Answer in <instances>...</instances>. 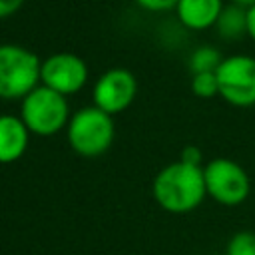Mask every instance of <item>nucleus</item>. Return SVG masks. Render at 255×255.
Masks as SVG:
<instances>
[{
	"label": "nucleus",
	"instance_id": "9",
	"mask_svg": "<svg viewBox=\"0 0 255 255\" xmlns=\"http://www.w3.org/2000/svg\"><path fill=\"white\" fill-rule=\"evenodd\" d=\"M179 20L191 30H203L217 24L221 16V0H179L177 2Z\"/></svg>",
	"mask_w": 255,
	"mask_h": 255
},
{
	"label": "nucleus",
	"instance_id": "2",
	"mask_svg": "<svg viewBox=\"0 0 255 255\" xmlns=\"http://www.w3.org/2000/svg\"><path fill=\"white\" fill-rule=\"evenodd\" d=\"M40 60L26 48L4 44L0 46V96H28L40 78Z\"/></svg>",
	"mask_w": 255,
	"mask_h": 255
},
{
	"label": "nucleus",
	"instance_id": "18",
	"mask_svg": "<svg viewBox=\"0 0 255 255\" xmlns=\"http://www.w3.org/2000/svg\"><path fill=\"white\" fill-rule=\"evenodd\" d=\"M247 34L255 40V6L247 8Z\"/></svg>",
	"mask_w": 255,
	"mask_h": 255
},
{
	"label": "nucleus",
	"instance_id": "17",
	"mask_svg": "<svg viewBox=\"0 0 255 255\" xmlns=\"http://www.w3.org/2000/svg\"><path fill=\"white\" fill-rule=\"evenodd\" d=\"M20 4H22V0H0V18L12 14Z\"/></svg>",
	"mask_w": 255,
	"mask_h": 255
},
{
	"label": "nucleus",
	"instance_id": "7",
	"mask_svg": "<svg viewBox=\"0 0 255 255\" xmlns=\"http://www.w3.org/2000/svg\"><path fill=\"white\" fill-rule=\"evenodd\" d=\"M40 78L48 88L64 96L84 86L88 78V70L84 60L74 54H54L42 64Z\"/></svg>",
	"mask_w": 255,
	"mask_h": 255
},
{
	"label": "nucleus",
	"instance_id": "13",
	"mask_svg": "<svg viewBox=\"0 0 255 255\" xmlns=\"http://www.w3.org/2000/svg\"><path fill=\"white\" fill-rule=\"evenodd\" d=\"M225 255H255V233L237 231L231 235L225 247Z\"/></svg>",
	"mask_w": 255,
	"mask_h": 255
},
{
	"label": "nucleus",
	"instance_id": "4",
	"mask_svg": "<svg viewBox=\"0 0 255 255\" xmlns=\"http://www.w3.org/2000/svg\"><path fill=\"white\" fill-rule=\"evenodd\" d=\"M203 179L207 195H211L221 205H239L251 191L247 171L239 163L225 157L211 159L203 167Z\"/></svg>",
	"mask_w": 255,
	"mask_h": 255
},
{
	"label": "nucleus",
	"instance_id": "1",
	"mask_svg": "<svg viewBox=\"0 0 255 255\" xmlns=\"http://www.w3.org/2000/svg\"><path fill=\"white\" fill-rule=\"evenodd\" d=\"M205 193L203 169L183 161L163 167L153 179L155 201L171 213H185L195 209L203 201Z\"/></svg>",
	"mask_w": 255,
	"mask_h": 255
},
{
	"label": "nucleus",
	"instance_id": "5",
	"mask_svg": "<svg viewBox=\"0 0 255 255\" xmlns=\"http://www.w3.org/2000/svg\"><path fill=\"white\" fill-rule=\"evenodd\" d=\"M22 118L28 129L40 135H50L64 126L68 118V104L62 94L48 86L34 88L28 96H24Z\"/></svg>",
	"mask_w": 255,
	"mask_h": 255
},
{
	"label": "nucleus",
	"instance_id": "10",
	"mask_svg": "<svg viewBox=\"0 0 255 255\" xmlns=\"http://www.w3.org/2000/svg\"><path fill=\"white\" fill-rule=\"evenodd\" d=\"M28 143V128L16 116H0V161L18 159Z\"/></svg>",
	"mask_w": 255,
	"mask_h": 255
},
{
	"label": "nucleus",
	"instance_id": "6",
	"mask_svg": "<svg viewBox=\"0 0 255 255\" xmlns=\"http://www.w3.org/2000/svg\"><path fill=\"white\" fill-rule=\"evenodd\" d=\"M219 96L233 106L255 104V58L229 56L215 70Z\"/></svg>",
	"mask_w": 255,
	"mask_h": 255
},
{
	"label": "nucleus",
	"instance_id": "16",
	"mask_svg": "<svg viewBox=\"0 0 255 255\" xmlns=\"http://www.w3.org/2000/svg\"><path fill=\"white\" fill-rule=\"evenodd\" d=\"M177 2L179 0H137V4L147 10H167V8L177 6Z\"/></svg>",
	"mask_w": 255,
	"mask_h": 255
},
{
	"label": "nucleus",
	"instance_id": "3",
	"mask_svg": "<svg viewBox=\"0 0 255 255\" xmlns=\"http://www.w3.org/2000/svg\"><path fill=\"white\" fill-rule=\"evenodd\" d=\"M114 137V122L108 112L96 108H82L74 114L68 139L72 147L82 155H98L112 143Z\"/></svg>",
	"mask_w": 255,
	"mask_h": 255
},
{
	"label": "nucleus",
	"instance_id": "11",
	"mask_svg": "<svg viewBox=\"0 0 255 255\" xmlns=\"http://www.w3.org/2000/svg\"><path fill=\"white\" fill-rule=\"evenodd\" d=\"M219 34L223 38H237L243 32H247V10L241 6H229L221 10V16L217 20Z\"/></svg>",
	"mask_w": 255,
	"mask_h": 255
},
{
	"label": "nucleus",
	"instance_id": "15",
	"mask_svg": "<svg viewBox=\"0 0 255 255\" xmlns=\"http://www.w3.org/2000/svg\"><path fill=\"white\" fill-rule=\"evenodd\" d=\"M179 161H183V163H187V165H197V167H199V163H201V151H199V147H195V145L183 147Z\"/></svg>",
	"mask_w": 255,
	"mask_h": 255
},
{
	"label": "nucleus",
	"instance_id": "12",
	"mask_svg": "<svg viewBox=\"0 0 255 255\" xmlns=\"http://www.w3.org/2000/svg\"><path fill=\"white\" fill-rule=\"evenodd\" d=\"M221 56L217 50H213L211 46H201L191 54L189 60V68L193 74H203V72H215L221 64Z\"/></svg>",
	"mask_w": 255,
	"mask_h": 255
},
{
	"label": "nucleus",
	"instance_id": "19",
	"mask_svg": "<svg viewBox=\"0 0 255 255\" xmlns=\"http://www.w3.org/2000/svg\"><path fill=\"white\" fill-rule=\"evenodd\" d=\"M235 2H237V6H247V8L255 6V0H235Z\"/></svg>",
	"mask_w": 255,
	"mask_h": 255
},
{
	"label": "nucleus",
	"instance_id": "14",
	"mask_svg": "<svg viewBox=\"0 0 255 255\" xmlns=\"http://www.w3.org/2000/svg\"><path fill=\"white\" fill-rule=\"evenodd\" d=\"M191 90H193V94H195V96H199V98H211V96L219 94L215 72L193 74V80H191Z\"/></svg>",
	"mask_w": 255,
	"mask_h": 255
},
{
	"label": "nucleus",
	"instance_id": "8",
	"mask_svg": "<svg viewBox=\"0 0 255 255\" xmlns=\"http://www.w3.org/2000/svg\"><path fill=\"white\" fill-rule=\"evenodd\" d=\"M135 90H137V84H135L133 74L128 70L116 68L100 76L94 88V100L100 110L114 114V112L124 110L133 100Z\"/></svg>",
	"mask_w": 255,
	"mask_h": 255
}]
</instances>
